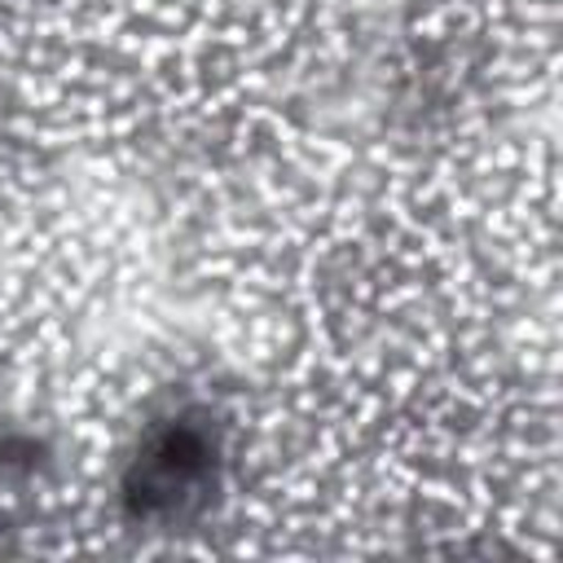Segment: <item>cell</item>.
<instances>
[{
	"label": "cell",
	"mask_w": 563,
	"mask_h": 563,
	"mask_svg": "<svg viewBox=\"0 0 563 563\" xmlns=\"http://www.w3.org/2000/svg\"><path fill=\"white\" fill-rule=\"evenodd\" d=\"M220 427L207 409L185 405L141 435L123 471V510L136 523L176 528L198 519L220 488Z\"/></svg>",
	"instance_id": "obj_1"
}]
</instances>
